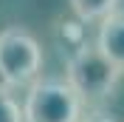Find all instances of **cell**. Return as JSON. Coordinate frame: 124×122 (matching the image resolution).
I'll return each instance as SVG.
<instances>
[{
    "mask_svg": "<svg viewBox=\"0 0 124 122\" xmlns=\"http://www.w3.org/2000/svg\"><path fill=\"white\" fill-rule=\"evenodd\" d=\"M124 71L116 62L104 57L96 40H87L76 48L73 54H68L65 60V80L70 82V88L85 99V102H101L116 91L118 80Z\"/></svg>",
    "mask_w": 124,
    "mask_h": 122,
    "instance_id": "obj_1",
    "label": "cell"
},
{
    "mask_svg": "<svg viewBox=\"0 0 124 122\" xmlns=\"http://www.w3.org/2000/svg\"><path fill=\"white\" fill-rule=\"evenodd\" d=\"M23 114L25 122H82L85 99L70 88L68 80L42 77L28 85Z\"/></svg>",
    "mask_w": 124,
    "mask_h": 122,
    "instance_id": "obj_2",
    "label": "cell"
},
{
    "mask_svg": "<svg viewBox=\"0 0 124 122\" xmlns=\"http://www.w3.org/2000/svg\"><path fill=\"white\" fill-rule=\"evenodd\" d=\"M0 71L8 88H25L39 80L42 46L23 26H8L0 31Z\"/></svg>",
    "mask_w": 124,
    "mask_h": 122,
    "instance_id": "obj_3",
    "label": "cell"
},
{
    "mask_svg": "<svg viewBox=\"0 0 124 122\" xmlns=\"http://www.w3.org/2000/svg\"><path fill=\"white\" fill-rule=\"evenodd\" d=\"M96 46L104 51V57H110L124 71V14L116 11L107 20H101L99 34H96Z\"/></svg>",
    "mask_w": 124,
    "mask_h": 122,
    "instance_id": "obj_4",
    "label": "cell"
},
{
    "mask_svg": "<svg viewBox=\"0 0 124 122\" xmlns=\"http://www.w3.org/2000/svg\"><path fill=\"white\" fill-rule=\"evenodd\" d=\"M68 3L76 20H82V23H101L110 14H116L118 9V0H68Z\"/></svg>",
    "mask_w": 124,
    "mask_h": 122,
    "instance_id": "obj_5",
    "label": "cell"
},
{
    "mask_svg": "<svg viewBox=\"0 0 124 122\" xmlns=\"http://www.w3.org/2000/svg\"><path fill=\"white\" fill-rule=\"evenodd\" d=\"M0 122H25V114L20 102L8 91H0Z\"/></svg>",
    "mask_w": 124,
    "mask_h": 122,
    "instance_id": "obj_6",
    "label": "cell"
},
{
    "mask_svg": "<svg viewBox=\"0 0 124 122\" xmlns=\"http://www.w3.org/2000/svg\"><path fill=\"white\" fill-rule=\"evenodd\" d=\"M82 122H118L116 116L104 114V111H93V114H85L82 116Z\"/></svg>",
    "mask_w": 124,
    "mask_h": 122,
    "instance_id": "obj_7",
    "label": "cell"
},
{
    "mask_svg": "<svg viewBox=\"0 0 124 122\" xmlns=\"http://www.w3.org/2000/svg\"><path fill=\"white\" fill-rule=\"evenodd\" d=\"M0 91H11V88H8V82H6V77H3V71H0Z\"/></svg>",
    "mask_w": 124,
    "mask_h": 122,
    "instance_id": "obj_8",
    "label": "cell"
}]
</instances>
